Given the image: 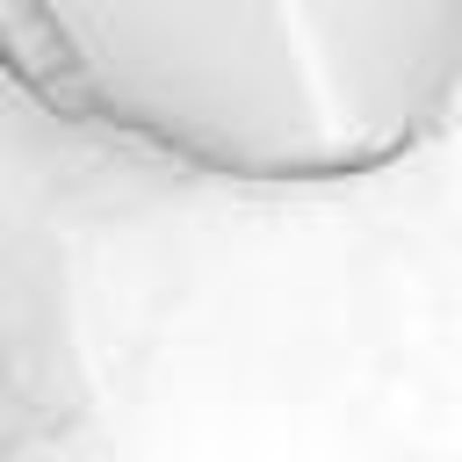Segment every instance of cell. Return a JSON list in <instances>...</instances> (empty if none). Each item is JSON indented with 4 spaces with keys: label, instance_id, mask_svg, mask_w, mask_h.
<instances>
[{
    "label": "cell",
    "instance_id": "1",
    "mask_svg": "<svg viewBox=\"0 0 462 462\" xmlns=\"http://www.w3.org/2000/svg\"><path fill=\"white\" fill-rule=\"evenodd\" d=\"M51 116L238 188H339L462 101V0H0Z\"/></svg>",
    "mask_w": 462,
    "mask_h": 462
}]
</instances>
